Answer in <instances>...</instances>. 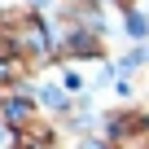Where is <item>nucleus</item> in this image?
Here are the masks:
<instances>
[{"label": "nucleus", "mask_w": 149, "mask_h": 149, "mask_svg": "<svg viewBox=\"0 0 149 149\" xmlns=\"http://www.w3.org/2000/svg\"><path fill=\"white\" fill-rule=\"evenodd\" d=\"M13 140H18L13 127H9V123H0V149H13Z\"/></svg>", "instance_id": "nucleus-1"}]
</instances>
